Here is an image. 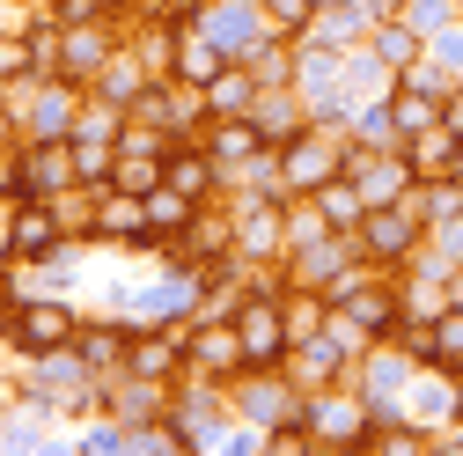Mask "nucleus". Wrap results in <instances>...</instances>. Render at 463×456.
I'll return each instance as SVG.
<instances>
[{
	"instance_id": "11",
	"label": "nucleus",
	"mask_w": 463,
	"mask_h": 456,
	"mask_svg": "<svg viewBox=\"0 0 463 456\" xmlns=\"http://www.w3.org/2000/svg\"><path fill=\"white\" fill-rule=\"evenodd\" d=\"M96 243H147V199L103 185L96 192Z\"/></svg>"
},
{
	"instance_id": "4",
	"label": "nucleus",
	"mask_w": 463,
	"mask_h": 456,
	"mask_svg": "<svg viewBox=\"0 0 463 456\" xmlns=\"http://www.w3.org/2000/svg\"><path fill=\"white\" fill-rule=\"evenodd\" d=\"M228 317H236V331H243V354H250V368H279V361H287V347H295V331H287L279 288L250 280V288H243V302L228 309Z\"/></svg>"
},
{
	"instance_id": "22",
	"label": "nucleus",
	"mask_w": 463,
	"mask_h": 456,
	"mask_svg": "<svg viewBox=\"0 0 463 456\" xmlns=\"http://www.w3.org/2000/svg\"><path fill=\"white\" fill-rule=\"evenodd\" d=\"M221 67H228V44H221V37H206L199 23H184V44H177V74L206 89V81H213Z\"/></svg>"
},
{
	"instance_id": "5",
	"label": "nucleus",
	"mask_w": 463,
	"mask_h": 456,
	"mask_svg": "<svg viewBox=\"0 0 463 456\" xmlns=\"http://www.w3.org/2000/svg\"><path fill=\"white\" fill-rule=\"evenodd\" d=\"M338 169H345V126H324V119H317V126H302L295 140L279 147L287 199H295V192H317V185H331Z\"/></svg>"
},
{
	"instance_id": "10",
	"label": "nucleus",
	"mask_w": 463,
	"mask_h": 456,
	"mask_svg": "<svg viewBox=\"0 0 463 456\" xmlns=\"http://www.w3.org/2000/svg\"><path fill=\"white\" fill-rule=\"evenodd\" d=\"M250 119L265 126V140H272V147H287V140H295L302 126H317V110H309V96H302L295 81H287V89H258Z\"/></svg>"
},
{
	"instance_id": "20",
	"label": "nucleus",
	"mask_w": 463,
	"mask_h": 456,
	"mask_svg": "<svg viewBox=\"0 0 463 456\" xmlns=\"http://www.w3.org/2000/svg\"><path fill=\"white\" fill-rule=\"evenodd\" d=\"M126 347H133V324H81V331H74V354H81L96 375L126 368Z\"/></svg>"
},
{
	"instance_id": "35",
	"label": "nucleus",
	"mask_w": 463,
	"mask_h": 456,
	"mask_svg": "<svg viewBox=\"0 0 463 456\" xmlns=\"http://www.w3.org/2000/svg\"><path fill=\"white\" fill-rule=\"evenodd\" d=\"M456 375H463V354H456Z\"/></svg>"
},
{
	"instance_id": "1",
	"label": "nucleus",
	"mask_w": 463,
	"mask_h": 456,
	"mask_svg": "<svg viewBox=\"0 0 463 456\" xmlns=\"http://www.w3.org/2000/svg\"><path fill=\"white\" fill-rule=\"evenodd\" d=\"M309 434H317V456H361V434L375 427L368 413V397L354 383H331V390H309V405H302Z\"/></svg>"
},
{
	"instance_id": "32",
	"label": "nucleus",
	"mask_w": 463,
	"mask_h": 456,
	"mask_svg": "<svg viewBox=\"0 0 463 456\" xmlns=\"http://www.w3.org/2000/svg\"><path fill=\"white\" fill-rule=\"evenodd\" d=\"M368 8H375V15H404V0H368Z\"/></svg>"
},
{
	"instance_id": "21",
	"label": "nucleus",
	"mask_w": 463,
	"mask_h": 456,
	"mask_svg": "<svg viewBox=\"0 0 463 456\" xmlns=\"http://www.w3.org/2000/svg\"><path fill=\"white\" fill-rule=\"evenodd\" d=\"M368 44H375V60H383V67H397V74H404V67H420V60H427V37H420L412 23H404V15H383Z\"/></svg>"
},
{
	"instance_id": "9",
	"label": "nucleus",
	"mask_w": 463,
	"mask_h": 456,
	"mask_svg": "<svg viewBox=\"0 0 463 456\" xmlns=\"http://www.w3.org/2000/svg\"><path fill=\"white\" fill-rule=\"evenodd\" d=\"M279 368L295 375V390L309 397V390H331V383L354 375V354H345L331 331H309V338H295V347H287V361H279Z\"/></svg>"
},
{
	"instance_id": "33",
	"label": "nucleus",
	"mask_w": 463,
	"mask_h": 456,
	"mask_svg": "<svg viewBox=\"0 0 463 456\" xmlns=\"http://www.w3.org/2000/svg\"><path fill=\"white\" fill-rule=\"evenodd\" d=\"M8 317H15V302H8V295H0V338H8Z\"/></svg>"
},
{
	"instance_id": "8",
	"label": "nucleus",
	"mask_w": 463,
	"mask_h": 456,
	"mask_svg": "<svg viewBox=\"0 0 463 456\" xmlns=\"http://www.w3.org/2000/svg\"><path fill=\"white\" fill-rule=\"evenodd\" d=\"M74 331H81V317L67 309V302H52V295H37V302H15V317H8V338L37 361V354H60V347H74Z\"/></svg>"
},
{
	"instance_id": "12",
	"label": "nucleus",
	"mask_w": 463,
	"mask_h": 456,
	"mask_svg": "<svg viewBox=\"0 0 463 456\" xmlns=\"http://www.w3.org/2000/svg\"><path fill=\"white\" fill-rule=\"evenodd\" d=\"M199 206H206V199H192V192H177V185L162 177V185L147 192V243H140V251H169V243H177L184 228H192V214H199Z\"/></svg>"
},
{
	"instance_id": "13",
	"label": "nucleus",
	"mask_w": 463,
	"mask_h": 456,
	"mask_svg": "<svg viewBox=\"0 0 463 456\" xmlns=\"http://www.w3.org/2000/svg\"><path fill=\"white\" fill-rule=\"evenodd\" d=\"M404 155H412L420 185H434V177H463V133H456L449 119L427 126V133H412V140H404Z\"/></svg>"
},
{
	"instance_id": "29",
	"label": "nucleus",
	"mask_w": 463,
	"mask_h": 456,
	"mask_svg": "<svg viewBox=\"0 0 463 456\" xmlns=\"http://www.w3.org/2000/svg\"><path fill=\"white\" fill-rule=\"evenodd\" d=\"M15 133H23V126H15V110L0 103V155H15Z\"/></svg>"
},
{
	"instance_id": "31",
	"label": "nucleus",
	"mask_w": 463,
	"mask_h": 456,
	"mask_svg": "<svg viewBox=\"0 0 463 456\" xmlns=\"http://www.w3.org/2000/svg\"><path fill=\"white\" fill-rule=\"evenodd\" d=\"M449 302H456V309H463V265H456V272H449Z\"/></svg>"
},
{
	"instance_id": "14",
	"label": "nucleus",
	"mask_w": 463,
	"mask_h": 456,
	"mask_svg": "<svg viewBox=\"0 0 463 456\" xmlns=\"http://www.w3.org/2000/svg\"><path fill=\"white\" fill-rule=\"evenodd\" d=\"M199 140L213 147V162H221V169H236V162H250L258 147H272V140H265V126L250 119V110H228V119H206V133H199Z\"/></svg>"
},
{
	"instance_id": "3",
	"label": "nucleus",
	"mask_w": 463,
	"mask_h": 456,
	"mask_svg": "<svg viewBox=\"0 0 463 456\" xmlns=\"http://www.w3.org/2000/svg\"><path fill=\"white\" fill-rule=\"evenodd\" d=\"M250 368V354H243V331H236V317H213V309H192V347H184V375H199V383H236Z\"/></svg>"
},
{
	"instance_id": "26",
	"label": "nucleus",
	"mask_w": 463,
	"mask_h": 456,
	"mask_svg": "<svg viewBox=\"0 0 463 456\" xmlns=\"http://www.w3.org/2000/svg\"><path fill=\"white\" fill-rule=\"evenodd\" d=\"M434 338H441V368H456V354H463V309L456 302L434 317Z\"/></svg>"
},
{
	"instance_id": "34",
	"label": "nucleus",
	"mask_w": 463,
	"mask_h": 456,
	"mask_svg": "<svg viewBox=\"0 0 463 456\" xmlns=\"http://www.w3.org/2000/svg\"><path fill=\"white\" fill-rule=\"evenodd\" d=\"M110 8H118V15H140V0H110Z\"/></svg>"
},
{
	"instance_id": "18",
	"label": "nucleus",
	"mask_w": 463,
	"mask_h": 456,
	"mask_svg": "<svg viewBox=\"0 0 463 456\" xmlns=\"http://www.w3.org/2000/svg\"><path fill=\"white\" fill-rule=\"evenodd\" d=\"M309 199H317V214H324V228H331V236H361V221H368V192L345 177V169H338L331 185H317Z\"/></svg>"
},
{
	"instance_id": "6",
	"label": "nucleus",
	"mask_w": 463,
	"mask_h": 456,
	"mask_svg": "<svg viewBox=\"0 0 463 456\" xmlns=\"http://www.w3.org/2000/svg\"><path fill=\"white\" fill-rule=\"evenodd\" d=\"M126 44V30H110V15H89V23H60V60H52V81H74L89 89L103 74V60Z\"/></svg>"
},
{
	"instance_id": "28",
	"label": "nucleus",
	"mask_w": 463,
	"mask_h": 456,
	"mask_svg": "<svg viewBox=\"0 0 463 456\" xmlns=\"http://www.w3.org/2000/svg\"><path fill=\"white\" fill-rule=\"evenodd\" d=\"M206 0H140V15H162V23H192Z\"/></svg>"
},
{
	"instance_id": "25",
	"label": "nucleus",
	"mask_w": 463,
	"mask_h": 456,
	"mask_svg": "<svg viewBox=\"0 0 463 456\" xmlns=\"http://www.w3.org/2000/svg\"><path fill=\"white\" fill-rule=\"evenodd\" d=\"M23 74H37V37L8 30V37H0V81H23Z\"/></svg>"
},
{
	"instance_id": "30",
	"label": "nucleus",
	"mask_w": 463,
	"mask_h": 456,
	"mask_svg": "<svg viewBox=\"0 0 463 456\" xmlns=\"http://www.w3.org/2000/svg\"><path fill=\"white\" fill-rule=\"evenodd\" d=\"M449 126H456V133H463V81H456V89H449Z\"/></svg>"
},
{
	"instance_id": "19",
	"label": "nucleus",
	"mask_w": 463,
	"mask_h": 456,
	"mask_svg": "<svg viewBox=\"0 0 463 456\" xmlns=\"http://www.w3.org/2000/svg\"><path fill=\"white\" fill-rule=\"evenodd\" d=\"M258 89H265V81H258V67H250V60H228V67L206 81V110H213V119H228V110H250V103H258Z\"/></svg>"
},
{
	"instance_id": "27",
	"label": "nucleus",
	"mask_w": 463,
	"mask_h": 456,
	"mask_svg": "<svg viewBox=\"0 0 463 456\" xmlns=\"http://www.w3.org/2000/svg\"><path fill=\"white\" fill-rule=\"evenodd\" d=\"M15 206L23 192H0V265H15Z\"/></svg>"
},
{
	"instance_id": "17",
	"label": "nucleus",
	"mask_w": 463,
	"mask_h": 456,
	"mask_svg": "<svg viewBox=\"0 0 463 456\" xmlns=\"http://www.w3.org/2000/svg\"><path fill=\"white\" fill-rule=\"evenodd\" d=\"M441 119H449V96H434V89H420V81L397 74V89H390V126H397V140H412V133H427V126H441Z\"/></svg>"
},
{
	"instance_id": "36",
	"label": "nucleus",
	"mask_w": 463,
	"mask_h": 456,
	"mask_svg": "<svg viewBox=\"0 0 463 456\" xmlns=\"http://www.w3.org/2000/svg\"><path fill=\"white\" fill-rule=\"evenodd\" d=\"M456 420H463V405H456Z\"/></svg>"
},
{
	"instance_id": "24",
	"label": "nucleus",
	"mask_w": 463,
	"mask_h": 456,
	"mask_svg": "<svg viewBox=\"0 0 463 456\" xmlns=\"http://www.w3.org/2000/svg\"><path fill=\"white\" fill-rule=\"evenodd\" d=\"M258 8H265L272 37H309V23H317V0H258Z\"/></svg>"
},
{
	"instance_id": "16",
	"label": "nucleus",
	"mask_w": 463,
	"mask_h": 456,
	"mask_svg": "<svg viewBox=\"0 0 463 456\" xmlns=\"http://www.w3.org/2000/svg\"><path fill=\"white\" fill-rule=\"evenodd\" d=\"M89 89H96V96H110V103H126V110H133V103H140V96L155 89V74H147V60H140V52H133V37H126V44L110 52V60H103V74H96Z\"/></svg>"
},
{
	"instance_id": "23",
	"label": "nucleus",
	"mask_w": 463,
	"mask_h": 456,
	"mask_svg": "<svg viewBox=\"0 0 463 456\" xmlns=\"http://www.w3.org/2000/svg\"><path fill=\"white\" fill-rule=\"evenodd\" d=\"M162 162H169V155H118V162H110V185H118V192H140V199H147V192L162 185Z\"/></svg>"
},
{
	"instance_id": "7",
	"label": "nucleus",
	"mask_w": 463,
	"mask_h": 456,
	"mask_svg": "<svg viewBox=\"0 0 463 456\" xmlns=\"http://www.w3.org/2000/svg\"><path fill=\"white\" fill-rule=\"evenodd\" d=\"M8 169H15V192H37V199L81 185V169H74V140H67V133H37V147H15Z\"/></svg>"
},
{
	"instance_id": "2",
	"label": "nucleus",
	"mask_w": 463,
	"mask_h": 456,
	"mask_svg": "<svg viewBox=\"0 0 463 456\" xmlns=\"http://www.w3.org/2000/svg\"><path fill=\"white\" fill-rule=\"evenodd\" d=\"M361 258H375V265H390V272H404L420 258V243H427V221H420V206L412 199H383V206H368V221H361Z\"/></svg>"
},
{
	"instance_id": "15",
	"label": "nucleus",
	"mask_w": 463,
	"mask_h": 456,
	"mask_svg": "<svg viewBox=\"0 0 463 456\" xmlns=\"http://www.w3.org/2000/svg\"><path fill=\"white\" fill-rule=\"evenodd\" d=\"M60 214H52V199H37V192H23V206H15V265L23 258H52L60 251Z\"/></svg>"
}]
</instances>
